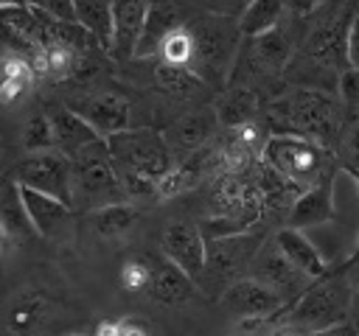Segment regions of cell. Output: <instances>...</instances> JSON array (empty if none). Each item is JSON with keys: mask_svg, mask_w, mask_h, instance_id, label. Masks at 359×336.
I'll return each mask as SVG.
<instances>
[{"mask_svg": "<svg viewBox=\"0 0 359 336\" xmlns=\"http://www.w3.org/2000/svg\"><path fill=\"white\" fill-rule=\"evenodd\" d=\"M356 8L345 3H320L317 14L306 22L294 59L283 78L306 90H339V76L351 70V25Z\"/></svg>", "mask_w": 359, "mask_h": 336, "instance_id": "cell-1", "label": "cell"}, {"mask_svg": "<svg viewBox=\"0 0 359 336\" xmlns=\"http://www.w3.org/2000/svg\"><path fill=\"white\" fill-rule=\"evenodd\" d=\"M345 109L342 101H337L331 92L323 90H306V87H286L280 95L266 101L261 120L266 123L269 134H297L309 137L328 148V143H339L342 126H345Z\"/></svg>", "mask_w": 359, "mask_h": 336, "instance_id": "cell-2", "label": "cell"}, {"mask_svg": "<svg viewBox=\"0 0 359 336\" xmlns=\"http://www.w3.org/2000/svg\"><path fill=\"white\" fill-rule=\"evenodd\" d=\"M109 154L129 196H157L160 182L174 171V157L165 134L151 126H132L107 140Z\"/></svg>", "mask_w": 359, "mask_h": 336, "instance_id": "cell-3", "label": "cell"}, {"mask_svg": "<svg viewBox=\"0 0 359 336\" xmlns=\"http://www.w3.org/2000/svg\"><path fill=\"white\" fill-rule=\"evenodd\" d=\"M188 28H191L194 45H196L191 73H196L208 87L224 90V84H230V73H233L238 50L244 45V34L238 28V20L199 11L188 22Z\"/></svg>", "mask_w": 359, "mask_h": 336, "instance_id": "cell-4", "label": "cell"}, {"mask_svg": "<svg viewBox=\"0 0 359 336\" xmlns=\"http://www.w3.org/2000/svg\"><path fill=\"white\" fill-rule=\"evenodd\" d=\"M261 162L269 165L272 171H278L283 179H289L300 193L317 188L320 182L331 179V151L309 137H297V134H278L269 137Z\"/></svg>", "mask_w": 359, "mask_h": 336, "instance_id": "cell-5", "label": "cell"}, {"mask_svg": "<svg viewBox=\"0 0 359 336\" xmlns=\"http://www.w3.org/2000/svg\"><path fill=\"white\" fill-rule=\"evenodd\" d=\"M264 244H266V235L261 230H250L241 235L208 238L205 272L196 286L210 297H222L233 283H238L241 277L250 274V266Z\"/></svg>", "mask_w": 359, "mask_h": 336, "instance_id": "cell-6", "label": "cell"}, {"mask_svg": "<svg viewBox=\"0 0 359 336\" xmlns=\"http://www.w3.org/2000/svg\"><path fill=\"white\" fill-rule=\"evenodd\" d=\"M283 325H292L306 333H317L334 325H345L351 319V277H320L311 288L283 311Z\"/></svg>", "mask_w": 359, "mask_h": 336, "instance_id": "cell-7", "label": "cell"}, {"mask_svg": "<svg viewBox=\"0 0 359 336\" xmlns=\"http://www.w3.org/2000/svg\"><path fill=\"white\" fill-rule=\"evenodd\" d=\"M70 182H73V204L90 210L115 204V196L123 193V188L107 140H95L70 160Z\"/></svg>", "mask_w": 359, "mask_h": 336, "instance_id": "cell-8", "label": "cell"}, {"mask_svg": "<svg viewBox=\"0 0 359 336\" xmlns=\"http://www.w3.org/2000/svg\"><path fill=\"white\" fill-rule=\"evenodd\" d=\"M14 182L20 188L53 196L73 207V182H70V160L65 154L42 151V154H25L14 165Z\"/></svg>", "mask_w": 359, "mask_h": 336, "instance_id": "cell-9", "label": "cell"}, {"mask_svg": "<svg viewBox=\"0 0 359 336\" xmlns=\"http://www.w3.org/2000/svg\"><path fill=\"white\" fill-rule=\"evenodd\" d=\"M250 277H255V280H261L264 286H269L283 302H286V308H292L309 288H311V277H306L283 252H280V246H278V241L272 238V241H266L264 246H261V252L255 255V260H252V266H250Z\"/></svg>", "mask_w": 359, "mask_h": 336, "instance_id": "cell-10", "label": "cell"}, {"mask_svg": "<svg viewBox=\"0 0 359 336\" xmlns=\"http://www.w3.org/2000/svg\"><path fill=\"white\" fill-rule=\"evenodd\" d=\"M219 305L227 316H236L244 325H252L258 319H272V316L286 311V302L269 286H264L261 280H255L250 274L241 277L238 283H233L219 297Z\"/></svg>", "mask_w": 359, "mask_h": 336, "instance_id": "cell-11", "label": "cell"}, {"mask_svg": "<svg viewBox=\"0 0 359 336\" xmlns=\"http://www.w3.org/2000/svg\"><path fill=\"white\" fill-rule=\"evenodd\" d=\"M73 112H79L95 132L101 140H109L126 129H132V106L123 95L109 92V90H98V92H87L81 98H76L70 104Z\"/></svg>", "mask_w": 359, "mask_h": 336, "instance_id": "cell-12", "label": "cell"}, {"mask_svg": "<svg viewBox=\"0 0 359 336\" xmlns=\"http://www.w3.org/2000/svg\"><path fill=\"white\" fill-rule=\"evenodd\" d=\"M205 249L208 238L194 221H171L160 235V252L196 283L205 272Z\"/></svg>", "mask_w": 359, "mask_h": 336, "instance_id": "cell-13", "label": "cell"}, {"mask_svg": "<svg viewBox=\"0 0 359 336\" xmlns=\"http://www.w3.org/2000/svg\"><path fill=\"white\" fill-rule=\"evenodd\" d=\"M219 115H216V106L213 104H199V106H191L185 112H180L168 126H165V143L174 151H182V154H194V151H202L216 129H219Z\"/></svg>", "mask_w": 359, "mask_h": 336, "instance_id": "cell-14", "label": "cell"}, {"mask_svg": "<svg viewBox=\"0 0 359 336\" xmlns=\"http://www.w3.org/2000/svg\"><path fill=\"white\" fill-rule=\"evenodd\" d=\"M185 8H188L185 3H168V0L149 3V17H146V28H143V36H140V45H137L135 59L157 56L160 53V45L177 28H185L194 20V14L185 11Z\"/></svg>", "mask_w": 359, "mask_h": 336, "instance_id": "cell-15", "label": "cell"}, {"mask_svg": "<svg viewBox=\"0 0 359 336\" xmlns=\"http://www.w3.org/2000/svg\"><path fill=\"white\" fill-rule=\"evenodd\" d=\"M151 263V283L146 288L149 300L165 308L182 305L196 294V280H191L177 263H171L165 255L160 258H149Z\"/></svg>", "mask_w": 359, "mask_h": 336, "instance_id": "cell-16", "label": "cell"}, {"mask_svg": "<svg viewBox=\"0 0 359 336\" xmlns=\"http://www.w3.org/2000/svg\"><path fill=\"white\" fill-rule=\"evenodd\" d=\"M112 17H115V36H112V56L118 59H135L146 17H149V3L146 0H115L112 3Z\"/></svg>", "mask_w": 359, "mask_h": 336, "instance_id": "cell-17", "label": "cell"}, {"mask_svg": "<svg viewBox=\"0 0 359 336\" xmlns=\"http://www.w3.org/2000/svg\"><path fill=\"white\" fill-rule=\"evenodd\" d=\"M48 118H50V129H53V146L67 160H73L87 146H93L95 140H101L98 132L79 112H73L70 106H56Z\"/></svg>", "mask_w": 359, "mask_h": 336, "instance_id": "cell-18", "label": "cell"}, {"mask_svg": "<svg viewBox=\"0 0 359 336\" xmlns=\"http://www.w3.org/2000/svg\"><path fill=\"white\" fill-rule=\"evenodd\" d=\"M213 106H216L219 123L230 132V129H238V126H244V123H250V120H258L261 112H264V98H261L252 87L227 84Z\"/></svg>", "mask_w": 359, "mask_h": 336, "instance_id": "cell-19", "label": "cell"}, {"mask_svg": "<svg viewBox=\"0 0 359 336\" xmlns=\"http://www.w3.org/2000/svg\"><path fill=\"white\" fill-rule=\"evenodd\" d=\"M0 227H3V238L11 244H25L36 235L34 224H31V216L25 210V202H22V190L17 182L6 179L3 182V193H0Z\"/></svg>", "mask_w": 359, "mask_h": 336, "instance_id": "cell-20", "label": "cell"}, {"mask_svg": "<svg viewBox=\"0 0 359 336\" xmlns=\"http://www.w3.org/2000/svg\"><path fill=\"white\" fill-rule=\"evenodd\" d=\"M20 190H22V202H25V210L31 216V224L39 235L53 238L56 232H62L70 224V204H65L53 196L28 190V188H20Z\"/></svg>", "mask_w": 359, "mask_h": 336, "instance_id": "cell-21", "label": "cell"}, {"mask_svg": "<svg viewBox=\"0 0 359 336\" xmlns=\"http://www.w3.org/2000/svg\"><path fill=\"white\" fill-rule=\"evenodd\" d=\"M334 218V193H331V179L320 182L317 188L300 193V199L294 202L292 213H289V224L286 227H294V230H303V227H317V224H325Z\"/></svg>", "mask_w": 359, "mask_h": 336, "instance_id": "cell-22", "label": "cell"}, {"mask_svg": "<svg viewBox=\"0 0 359 336\" xmlns=\"http://www.w3.org/2000/svg\"><path fill=\"white\" fill-rule=\"evenodd\" d=\"M275 241H278L280 252H283V255H286V258H289L306 277L320 280V277L325 274V260H323L320 249H317L300 230H294V227H283V230L275 232Z\"/></svg>", "mask_w": 359, "mask_h": 336, "instance_id": "cell-23", "label": "cell"}, {"mask_svg": "<svg viewBox=\"0 0 359 336\" xmlns=\"http://www.w3.org/2000/svg\"><path fill=\"white\" fill-rule=\"evenodd\" d=\"M255 185L261 190V199H264V213H272V216H283L289 218L294 202L300 199V190L283 179L278 171H272L269 165L258 162V174H255Z\"/></svg>", "mask_w": 359, "mask_h": 336, "instance_id": "cell-24", "label": "cell"}, {"mask_svg": "<svg viewBox=\"0 0 359 336\" xmlns=\"http://www.w3.org/2000/svg\"><path fill=\"white\" fill-rule=\"evenodd\" d=\"M151 84H154V90H160L163 95L177 98V101H191V98H199L208 92V84L196 73H191L185 67H171L165 62H154Z\"/></svg>", "mask_w": 359, "mask_h": 336, "instance_id": "cell-25", "label": "cell"}, {"mask_svg": "<svg viewBox=\"0 0 359 336\" xmlns=\"http://www.w3.org/2000/svg\"><path fill=\"white\" fill-rule=\"evenodd\" d=\"M76 22L95 39V45L101 50L112 53V36H115L112 3H107V0H76Z\"/></svg>", "mask_w": 359, "mask_h": 336, "instance_id": "cell-26", "label": "cell"}, {"mask_svg": "<svg viewBox=\"0 0 359 336\" xmlns=\"http://www.w3.org/2000/svg\"><path fill=\"white\" fill-rule=\"evenodd\" d=\"M140 221V210L126 204V202H115V204H107L101 210H93L90 216V224L95 230L98 238L104 241H118V238H126Z\"/></svg>", "mask_w": 359, "mask_h": 336, "instance_id": "cell-27", "label": "cell"}, {"mask_svg": "<svg viewBox=\"0 0 359 336\" xmlns=\"http://www.w3.org/2000/svg\"><path fill=\"white\" fill-rule=\"evenodd\" d=\"M283 14H286V3L252 0V3H247V8L238 17V28H241L244 39H252V36H261V34L278 28L283 22Z\"/></svg>", "mask_w": 359, "mask_h": 336, "instance_id": "cell-28", "label": "cell"}, {"mask_svg": "<svg viewBox=\"0 0 359 336\" xmlns=\"http://www.w3.org/2000/svg\"><path fill=\"white\" fill-rule=\"evenodd\" d=\"M34 76H36V73H34V67L28 64V59H22V56H17V53H8L6 62H3V101H6V104L20 101V98L28 92Z\"/></svg>", "mask_w": 359, "mask_h": 336, "instance_id": "cell-29", "label": "cell"}, {"mask_svg": "<svg viewBox=\"0 0 359 336\" xmlns=\"http://www.w3.org/2000/svg\"><path fill=\"white\" fill-rule=\"evenodd\" d=\"M45 314H48V300L42 294H25V297L14 300V305L8 311V328L14 333L25 336V333H31L42 322Z\"/></svg>", "mask_w": 359, "mask_h": 336, "instance_id": "cell-30", "label": "cell"}, {"mask_svg": "<svg viewBox=\"0 0 359 336\" xmlns=\"http://www.w3.org/2000/svg\"><path fill=\"white\" fill-rule=\"evenodd\" d=\"M160 62L171 64V67H185L191 70L194 67V56H196V45H194V34L191 28H177L163 45H160Z\"/></svg>", "mask_w": 359, "mask_h": 336, "instance_id": "cell-31", "label": "cell"}, {"mask_svg": "<svg viewBox=\"0 0 359 336\" xmlns=\"http://www.w3.org/2000/svg\"><path fill=\"white\" fill-rule=\"evenodd\" d=\"M22 148L28 154H42V151H53V129H50V118L48 115H31L28 123L20 132Z\"/></svg>", "mask_w": 359, "mask_h": 336, "instance_id": "cell-32", "label": "cell"}, {"mask_svg": "<svg viewBox=\"0 0 359 336\" xmlns=\"http://www.w3.org/2000/svg\"><path fill=\"white\" fill-rule=\"evenodd\" d=\"M118 283L126 291H146L151 283V263L146 258H129L118 269Z\"/></svg>", "mask_w": 359, "mask_h": 336, "instance_id": "cell-33", "label": "cell"}, {"mask_svg": "<svg viewBox=\"0 0 359 336\" xmlns=\"http://www.w3.org/2000/svg\"><path fill=\"white\" fill-rule=\"evenodd\" d=\"M337 146H342V157L348 162V171L351 168H359V109H351L348 112Z\"/></svg>", "mask_w": 359, "mask_h": 336, "instance_id": "cell-34", "label": "cell"}, {"mask_svg": "<svg viewBox=\"0 0 359 336\" xmlns=\"http://www.w3.org/2000/svg\"><path fill=\"white\" fill-rule=\"evenodd\" d=\"M337 95H339V101H342L345 106L359 109V70H356V67H351V70H345V73L339 76V90H337Z\"/></svg>", "mask_w": 359, "mask_h": 336, "instance_id": "cell-35", "label": "cell"}, {"mask_svg": "<svg viewBox=\"0 0 359 336\" xmlns=\"http://www.w3.org/2000/svg\"><path fill=\"white\" fill-rule=\"evenodd\" d=\"M34 6L56 22H76V3L73 0H45V3H34Z\"/></svg>", "mask_w": 359, "mask_h": 336, "instance_id": "cell-36", "label": "cell"}, {"mask_svg": "<svg viewBox=\"0 0 359 336\" xmlns=\"http://www.w3.org/2000/svg\"><path fill=\"white\" fill-rule=\"evenodd\" d=\"M356 269H353V274H351V325L359 330V258H353L351 260Z\"/></svg>", "mask_w": 359, "mask_h": 336, "instance_id": "cell-37", "label": "cell"}, {"mask_svg": "<svg viewBox=\"0 0 359 336\" xmlns=\"http://www.w3.org/2000/svg\"><path fill=\"white\" fill-rule=\"evenodd\" d=\"M348 53H351V67L359 70V6H356V17L351 25V42H348Z\"/></svg>", "mask_w": 359, "mask_h": 336, "instance_id": "cell-38", "label": "cell"}, {"mask_svg": "<svg viewBox=\"0 0 359 336\" xmlns=\"http://www.w3.org/2000/svg\"><path fill=\"white\" fill-rule=\"evenodd\" d=\"M309 336H359V330L351 322H345V325H334V328H325V330H317Z\"/></svg>", "mask_w": 359, "mask_h": 336, "instance_id": "cell-39", "label": "cell"}, {"mask_svg": "<svg viewBox=\"0 0 359 336\" xmlns=\"http://www.w3.org/2000/svg\"><path fill=\"white\" fill-rule=\"evenodd\" d=\"M95 336H123V325L121 322H101Z\"/></svg>", "mask_w": 359, "mask_h": 336, "instance_id": "cell-40", "label": "cell"}, {"mask_svg": "<svg viewBox=\"0 0 359 336\" xmlns=\"http://www.w3.org/2000/svg\"><path fill=\"white\" fill-rule=\"evenodd\" d=\"M272 336H309L306 330H297V328H292V325H283L280 322V328H275L272 330Z\"/></svg>", "mask_w": 359, "mask_h": 336, "instance_id": "cell-41", "label": "cell"}]
</instances>
